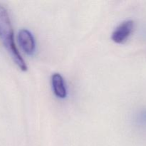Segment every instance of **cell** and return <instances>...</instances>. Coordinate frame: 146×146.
Wrapping results in <instances>:
<instances>
[{
	"mask_svg": "<svg viewBox=\"0 0 146 146\" xmlns=\"http://www.w3.org/2000/svg\"><path fill=\"white\" fill-rule=\"evenodd\" d=\"M0 41L19 69L27 71L28 67L15 44L14 29L8 10L1 4H0Z\"/></svg>",
	"mask_w": 146,
	"mask_h": 146,
	"instance_id": "6da1fadb",
	"label": "cell"
},
{
	"mask_svg": "<svg viewBox=\"0 0 146 146\" xmlns=\"http://www.w3.org/2000/svg\"><path fill=\"white\" fill-rule=\"evenodd\" d=\"M134 28V21L126 20L121 23L111 34V39L116 44H123L132 34Z\"/></svg>",
	"mask_w": 146,
	"mask_h": 146,
	"instance_id": "7a4b0ae2",
	"label": "cell"
},
{
	"mask_svg": "<svg viewBox=\"0 0 146 146\" xmlns=\"http://www.w3.org/2000/svg\"><path fill=\"white\" fill-rule=\"evenodd\" d=\"M18 39L23 51L29 55L34 54L36 49V44L34 36L31 31L26 29H22L18 34Z\"/></svg>",
	"mask_w": 146,
	"mask_h": 146,
	"instance_id": "3957f363",
	"label": "cell"
},
{
	"mask_svg": "<svg viewBox=\"0 0 146 146\" xmlns=\"http://www.w3.org/2000/svg\"><path fill=\"white\" fill-rule=\"evenodd\" d=\"M51 84L54 94L58 98H65L67 96V91L65 82L62 76L58 73H55L51 76Z\"/></svg>",
	"mask_w": 146,
	"mask_h": 146,
	"instance_id": "277c9868",
	"label": "cell"
},
{
	"mask_svg": "<svg viewBox=\"0 0 146 146\" xmlns=\"http://www.w3.org/2000/svg\"><path fill=\"white\" fill-rule=\"evenodd\" d=\"M136 123L141 128L146 129V108L141 110L136 117Z\"/></svg>",
	"mask_w": 146,
	"mask_h": 146,
	"instance_id": "5b68a950",
	"label": "cell"
}]
</instances>
